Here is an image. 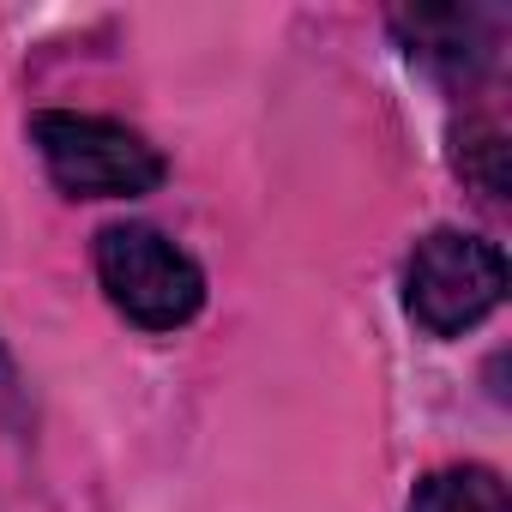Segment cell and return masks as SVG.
Masks as SVG:
<instances>
[{
	"mask_svg": "<svg viewBox=\"0 0 512 512\" xmlns=\"http://www.w3.org/2000/svg\"><path fill=\"white\" fill-rule=\"evenodd\" d=\"M97 284L139 332H181L205 308V272L151 223L97 229Z\"/></svg>",
	"mask_w": 512,
	"mask_h": 512,
	"instance_id": "2",
	"label": "cell"
},
{
	"mask_svg": "<svg viewBox=\"0 0 512 512\" xmlns=\"http://www.w3.org/2000/svg\"><path fill=\"white\" fill-rule=\"evenodd\" d=\"M470 145V157H458V175H470L488 199H500L506 193V139H500V127H458V151Z\"/></svg>",
	"mask_w": 512,
	"mask_h": 512,
	"instance_id": "6",
	"label": "cell"
},
{
	"mask_svg": "<svg viewBox=\"0 0 512 512\" xmlns=\"http://www.w3.org/2000/svg\"><path fill=\"white\" fill-rule=\"evenodd\" d=\"M410 512H512L500 470L488 464H446L428 470L410 494Z\"/></svg>",
	"mask_w": 512,
	"mask_h": 512,
	"instance_id": "5",
	"label": "cell"
},
{
	"mask_svg": "<svg viewBox=\"0 0 512 512\" xmlns=\"http://www.w3.org/2000/svg\"><path fill=\"white\" fill-rule=\"evenodd\" d=\"M31 145H37L49 181L73 199H139L169 175L163 151L109 115L43 109V115H31Z\"/></svg>",
	"mask_w": 512,
	"mask_h": 512,
	"instance_id": "1",
	"label": "cell"
},
{
	"mask_svg": "<svg viewBox=\"0 0 512 512\" xmlns=\"http://www.w3.org/2000/svg\"><path fill=\"white\" fill-rule=\"evenodd\" d=\"M506 302V253L464 229H434L404 260V314L428 338H464Z\"/></svg>",
	"mask_w": 512,
	"mask_h": 512,
	"instance_id": "3",
	"label": "cell"
},
{
	"mask_svg": "<svg viewBox=\"0 0 512 512\" xmlns=\"http://www.w3.org/2000/svg\"><path fill=\"white\" fill-rule=\"evenodd\" d=\"M392 31L404 37V49L422 67H434L446 79H464V73L488 67L500 13H476V7H416V13H392Z\"/></svg>",
	"mask_w": 512,
	"mask_h": 512,
	"instance_id": "4",
	"label": "cell"
}]
</instances>
